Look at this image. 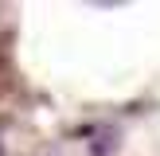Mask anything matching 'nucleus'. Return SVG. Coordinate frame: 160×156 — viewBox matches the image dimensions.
<instances>
[{
    "label": "nucleus",
    "mask_w": 160,
    "mask_h": 156,
    "mask_svg": "<svg viewBox=\"0 0 160 156\" xmlns=\"http://www.w3.org/2000/svg\"><path fill=\"white\" fill-rule=\"evenodd\" d=\"M0 156H4V144H0Z\"/></svg>",
    "instance_id": "obj_1"
}]
</instances>
